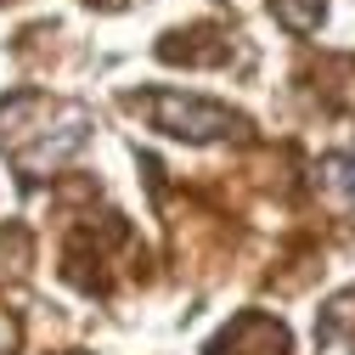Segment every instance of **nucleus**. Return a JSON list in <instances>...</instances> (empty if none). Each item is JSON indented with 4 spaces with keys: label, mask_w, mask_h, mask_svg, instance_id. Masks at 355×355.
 I'll list each match as a JSON object with an SVG mask.
<instances>
[{
    "label": "nucleus",
    "mask_w": 355,
    "mask_h": 355,
    "mask_svg": "<svg viewBox=\"0 0 355 355\" xmlns=\"http://www.w3.org/2000/svg\"><path fill=\"white\" fill-rule=\"evenodd\" d=\"M96 6H119V0H96Z\"/></svg>",
    "instance_id": "nucleus-7"
},
{
    "label": "nucleus",
    "mask_w": 355,
    "mask_h": 355,
    "mask_svg": "<svg viewBox=\"0 0 355 355\" xmlns=\"http://www.w3.org/2000/svg\"><path fill=\"white\" fill-rule=\"evenodd\" d=\"M12 344H17V322L0 316V355H12Z\"/></svg>",
    "instance_id": "nucleus-6"
},
{
    "label": "nucleus",
    "mask_w": 355,
    "mask_h": 355,
    "mask_svg": "<svg viewBox=\"0 0 355 355\" xmlns=\"http://www.w3.org/2000/svg\"><path fill=\"white\" fill-rule=\"evenodd\" d=\"M271 12H277L293 34H310V28L322 23V12H327V6H322V0H271Z\"/></svg>",
    "instance_id": "nucleus-4"
},
{
    "label": "nucleus",
    "mask_w": 355,
    "mask_h": 355,
    "mask_svg": "<svg viewBox=\"0 0 355 355\" xmlns=\"http://www.w3.org/2000/svg\"><path fill=\"white\" fill-rule=\"evenodd\" d=\"M136 107H147V119L164 130V136H181V141H220V136H237L243 119L220 102L203 96H181V91H153L136 96Z\"/></svg>",
    "instance_id": "nucleus-1"
},
{
    "label": "nucleus",
    "mask_w": 355,
    "mask_h": 355,
    "mask_svg": "<svg viewBox=\"0 0 355 355\" xmlns=\"http://www.w3.org/2000/svg\"><path fill=\"white\" fill-rule=\"evenodd\" d=\"M322 187L338 192L344 203H355V153H333V158H322Z\"/></svg>",
    "instance_id": "nucleus-3"
},
{
    "label": "nucleus",
    "mask_w": 355,
    "mask_h": 355,
    "mask_svg": "<svg viewBox=\"0 0 355 355\" xmlns=\"http://www.w3.org/2000/svg\"><path fill=\"white\" fill-rule=\"evenodd\" d=\"M209 355H288V327L265 310H243V316L209 344Z\"/></svg>",
    "instance_id": "nucleus-2"
},
{
    "label": "nucleus",
    "mask_w": 355,
    "mask_h": 355,
    "mask_svg": "<svg viewBox=\"0 0 355 355\" xmlns=\"http://www.w3.org/2000/svg\"><path fill=\"white\" fill-rule=\"evenodd\" d=\"M349 316H355V293H338V299L327 304V322L316 327V333H322V344H333V338L349 327Z\"/></svg>",
    "instance_id": "nucleus-5"
}]
</instances>
